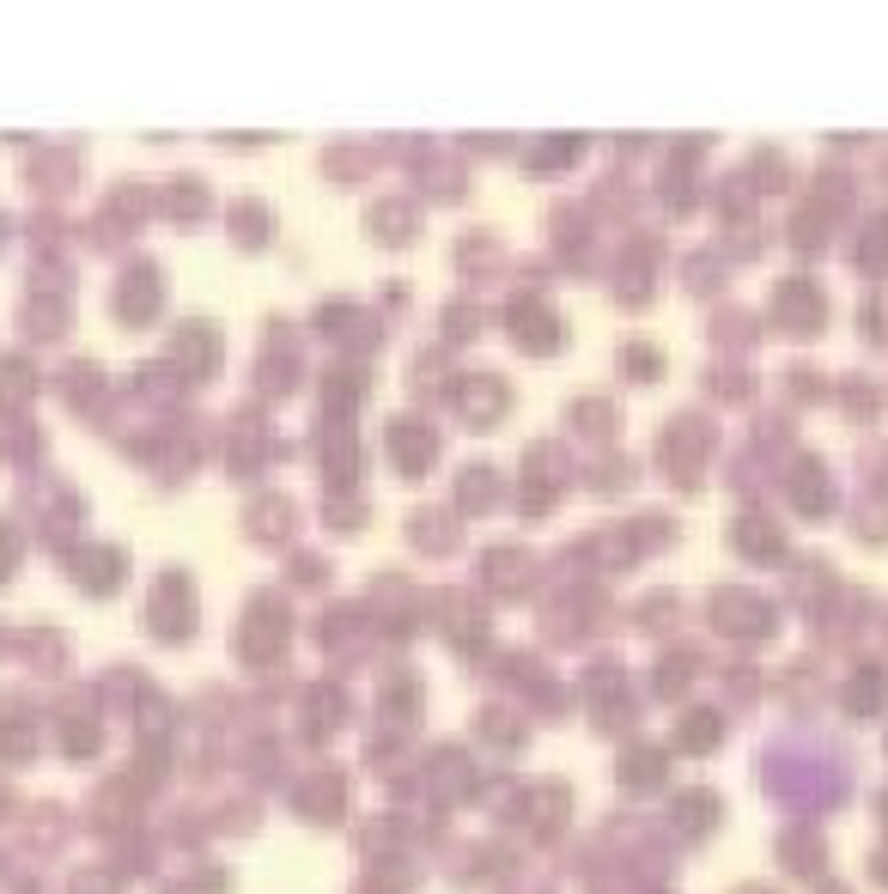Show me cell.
I'll return each instance as SVG.
<instances>
[{"mask_svg": "<svg viewBox=\"0 0 888 894\" xmlns=\"http://www.w3.org/2000/svg\"><path fill=\"white\" fill-rule=\"evenodd\" d=\"M712 736H718V724H712V718H694V724H682V742H694V749H706Z\"/></svg>", "mask_w": 888, "mask_h": 894, "instance_id": "6da1fadb", "label": "cell"}]
</instances>
